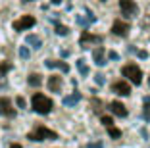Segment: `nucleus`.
<instances>
[{"label":"nucleus","instance_id":"obj_1","mask_svg":"<svg viewBox=\"0 0 150 148\" xmlns=\"http://www.w3.org/2000/svg\"><path fill=\"white\" fill-rule=\"evenodd\" d=\"M27 139L29 140H35V142H39V140H56L58 139V133L52 129H48V127L44 125H37L35 129L27 135Z\"/></svg>","mask_w":150,"mask_h":148},{"label":"nucleus","instance_id":"obj_2","mask_svg":"<svg viewBox=\"0 0 150 148\" xmlns=\"http://www.w3.org/2000/svg\"><path fill=\"white\" fill-rule=\"evenodd\" d=\"M31 108L35 110L37 113H40V115L50 113L52 112V100L46 98L44 94H40V92H37V94H33V98H31Z\"/></svg>","mask_w":150,"mask_h":148},{"label":"nucleus","instance_id":"obj_3","mask_svg":"<svg viewBox=\"0 0 150 148\" xmlns=\"http://www.w3.org/2000/svg\"><path fill=\"white\" fill-rule=\"evenodd\" d=\"M121 75L127 77L133 85H141L142 83V71L137 64H127L123 65V69H121Z\"/></svg>","mask_w":150,"mask_h":148},{"label":"nucleus","instance_id":"obj_4","mask_svg":"<svg viewBox=\"0 0 150 148\" xmlns=\"http://www.w3.org/2000/svg\"><path fill=\"white\" fill-rule=\"evenodd\" d=\"M119 10H121V16L127 19L137 18V13H139V8L133 0H119Z\"/></svg>","mask_w":150,"mask_h":148},{"label":"nucleus","instance_id":"obj_5","mask_svg":"<svg viewBox=\"0 0 150 148\" xmlns=\"http://www.w3.org/2000/svg\"><path fill=\"white\" fill-rule=\"evenodd\" d=\"M100 42H102V37L93 35V33H88V31H85L83 35H81V39H79L81 48H88V44H100Z\"/></svg>","mask_w":150,"mask_h":148},{"label":"nucleus","instance_id":"obj_6","mask_svg":"<svg viewBox=\"0 0 150 148\" xmlns=\"http://www.w3.org/2000/svg\"><path fill=\"white\" fill-rule=\"evenodd\" d=\"M33 25H35V18H33V16H21L19 19L13 21V29L16 31H27Z\"/></svg>","mask_w":150,"mask_h":148},{"label":"nucleus","instance_id":"obj_7","mask_svg":"<svg viewBox=\"0 0 150 148\" xmlns=\"http://www.w3.org/2000/svg\"><path fill=\"white\" fill-rule=\"evenodd\" d=\"M112 92L114 94H119V96H129L131 94V87H129L127 81H115L112 85Z\"/></svg>","mask_w":150,"mask_h":148},{"label":"nucleus","instance_id":"obj_8","mask_svg":"<svg viewBox=\"0 0 150 148\" xmlns=\"http://www.w3.org/2000/svg\"><path fill=\"white\" fill-rule=\"evenodd\" d=\"M0 113L4 118H13L16 115V110H13V104L10 98H0Z\"/></svg>","mask_w":150,"mask_h":148},{"label":"nucleus","instance_id":"obj_9","mask_svg":"<svg viewBox=\"0 0 150 148\" xmlns=\"http://www.w3.org/2000/svg\"><path fill=\"white\" fill-rule=\"evenodd\" d=\"M112 33L115 37H127L129 35V25L125 21H121V19H115L114 25H112Z\"/></svg>","mask_w":150,"mask_h":148},{"label":"nucleus","instance_id":"obj_10","mask_svg":"<svg viewBox=\"0 0 150 148\" xmlns=\"http://www.w3.org/2000/svg\"><path fill=\"white\" fill-rule=\"evenodd\" d=\"M46 87H48L50 92H60V89H62V77L60 75H50Z\"/></svg>","mask_w":150,"mask_h":148},{"label":"nucleus","instance_id":"obj_11","mask_svg":"<svg viewBox=\"0 0 150 148\" xmlns=\"http://www.w3.org/2000/svg\"><path fill=\"white\" fill-rule=\"evenodd\" d=\"M110 112L114 113V115H119V118H125V115H127V108H125L119 100L110 102Z\"/></svg>","mask_w":150,"mask_h":148},{"label":"nucleus","instance_id":"obj_12","mask_svg":"<svg viewBox=\"0 0 150 148\" xmlns=\"http://www.w3.org/2000/svg\"><path fill=\"white\" fill-rule=\"evenodd\" d=\"M93 60H94V64H96L98 67L106 65V58H104V48H102V46H96V48L93 50Z\"/></svg>","mask_w":150,"mask_h":148},{"label":"nucleus","instance_id":"obj_13","mask_svg":"<svg viewBox=\"0 0 150 148\" xmlns=\"http://www.w3.org/2000/svg\"><path fill=\"white\" fill-rule=\"evenodd\" d=\"M79 100H81V94L79 92H73V94H69V96H64V106H67V108H73L75 104H79Z\"/></svg>","mask_w":150,"mask_h":148},{"label":"nucleus","instance_id":"obj_14","mask_svg":"<svg viewBox=\"0 0 150 148\" xmlns=\"http://www.w3.org/2000/svg\"><path fill=\"white\" fill-rule=\"evenodd\" d=\"M25 42L29 44V46H33V48H40L42 46V40H40V37H37V35H27Z\"/></svg>","mask_w":150,"mask_h":148},{"label":"nucleus","instance_id":"obj_15","mask_svg":"<svg viewBox=\"0 0 150 148\" xmlns=\"http://www.w3.org/2000/svg\"><path fill=\"white\" fill-rule=\"evenodd\" d=\"M27 83H29V87H40L42 85V77L39 73H31L27 77Z\"/></svg>","mask_w":150,"mask_h":148},{"label":"nucleus","instance_id":"obj_16","mask_svg":"<svg viewBox=\"0 0 150 148\" xmlns=\"http://www.w3.org/2000/svg\"><path fill=\"white\" fill-rule=\"evenodd\" d=\"M75 19H77V23H79V25H88V23H94V21H96V18H94L91 12H88L87 18H83V16H77Z\"/></svg>","mask_w":150,"mask_h":148},{"label":"nucleus","instance_id":"obj_17","mask_svg":"<svg viewBox=\"0 0 150 148\" xmlns=\"http://www.w3.org/2000/svg\"><path fill=\"white\" fill-rule=\"evenodd\" d=\"M12 67H13L12 62H2V64H0V77H4V75L12 69Z\"/></svg>","mask_w":150,"mask_h":148},{"label":"nucleus","instance_id":"obj_18","mask_svg":"<svg viewBox=\"0 0 150 148\" xmlns=\"http://www.w3.org/2000/svg\"><path fill=\"white\" fill-rule=\"evenodd\" d=\"M77 67H79L81 75H88V67H87V64H85L83 58H79V60H77Z\"/></svg>","mask_w":150,"mask_h":148},{"label":"nucleus","instance_id":"obj_19","mask_svg":"<svg viewBox=\"0 0 150 148\" xmlns=\"http://www.w3.org/2000/svg\"><path fill=\"white\" fill-rule=\"evenodd\" d=\"M106 129H108V135H110L112 139H119V137H121V131H119V129H115L114 125L106 127Z\"/></svg>","mask_w":150,"mask_h":148},{"label":"nucleus","instance_id":"obj_20","mask_svg":"<svg viewBox=\"0 0 150 148\" xmlns=\"http://www.w3.org/2000/svg\"><path fill=\"white\" fill-rule=\"evenodd\" d=\"M67 33H69V29H67L66 25H60V23L56 25V35H60V37H66Z\"/></svg>","mask_w":150,"mask_h":148},{"label":"nucleus","instance_id":"obj_21","mask_svg":"<svg viewBox=\"0 0 150 148\" xmlns=\"http://www.w3.org/2000/svg\"><path fill=\"white\" fill-rule=\"evenodd\" d=\"M56 67L62 71V73H67V71H69V65H67L66 62H56Z\"/></svg>","mask_w":150,"mask_h":148},{"label":"nucleus","instance_id":"obj_22","mask_svg":"<svg viewBox=\"0 0 150 148\" xmlns=\"http://www.w3.org/2000/svg\"><path fill=\"white\" fill-rule=\"evenodd\" d=\"M19 58H21V60H29V48L27 46L19 48Z\"/></svg>","mask_w":150,"mask_h":148},{"label":"nucleus","instance_id":"obj_23","mask_svg":"<svg viewBox=\"0 0 150 148\" xmlns=\"http://www.w3.org/2000/svg\"><path fill=\"white\" fill-rule=\"evenodd\" d=\"M94 81H96V85H104V83H106V79H104V75H102V73L94 75Z\"/></svg>","mask_w":150,"mask_h":148},{"label":"nucleus","instance_id":"obj_24","mask_svg":"<svg viewBox=\"0 0 150 148\" xmlns=\"http://www.w3.org/2000/svg\"><path fill=\"white\" fill-rule=\"evenodd\" d=\"M112 123H114V121H112L110 115H102V125H104V127H110Z\"/></svg>","mask_w":150,"mask_h":148},{"label":"nucleus","instance_id":"obj_25","mask_svg":"<svg viewBox=\"0 0 150 148\" xmlns=\"http://www.w3.org/2000/svg\"><path fill=\"white\" fill-rule=\"evenodd\" d=\"M102 146H104V142H102V140H96V142H88L87 148H102Z\"/></svg>","mask_w":150,"mask_h":148},{"label":"nucleus","instance_id":"obj_26","mask_svg":"<svg viewBox=\"0 0 150 148\" xmlns=\"http://www.w3.org/2000/svg\"><path fill=\"white\" fill-rule=\"evenodd\" d=\"M93 106H94V112H100V106H102V102L100 100H96V98H94V100H93Z\"/></svg>","mask_w":150,"mask_h":148},{"label":"nucleus","instance_id":"obj_27","mask_svg":"<svg viewBox=\"0 0 150 148\" xmlns=\"http://www.w3.org/2000/svg\"><path fill=\"white\" fill-rule=\"evenodd\" d=\"M142 115H144L146 121H150V106H146V104H144V113H142Z\"/></svg>","mask_w":150,"mask_h":148},{"label":"nucleus","instance_id":"obj_28","mask_svg":"<svg viewBox=\"0 0 150 148\" xmlns=\"http://www.w3.org/2000/svg\"><path fill=\"white\" fill-rule=\"evenodd\" d=\"M16 104H18L19 108H25V100H23L21 96H18V98H16Z\"/></svg>","mask_w":150,"mask_h":148},{"label":"nucleus","instance_id":"obj_29","mask_svg":"<svg viewBox=\"0 0 150 148\" xmlns=\"http://www.w3.org/2000/svg\"><path fill=\"white\" fill-rule=\"evenodd\" d=\"M108 58H110V60H119L117 52H114V50H112V52H108Z\"/></svg>","mask_w":150,"mask_h":148},{"label":"nucleus","instance_id":"obj_30","mask_svg":"<svg viewBox=\"0 0 150 148\" xmlns=\"http://www.w3.org/2000/svg\"><path fill=\"white\" fill-rule=\"evenodd\" d=\"M44 65H46V67H56V62H54V60H46Z\"/></svg>","mask_w":150,"mask_h":148},{"label":"nucleus","instance_id":"obj_31","mask_svg":"<svg viewBox=\"0 0 150 148\" xmlns=\"http://www.w3.org/2000/svg\"><path fill=\"white\" fill-rule=\"evenodd\" d=\"M146 56H148V54H146V52H144V50H139V58H142V60H144V58H146Z\"/></svg>","mask_w":150,"mask_h":148},{"label":"nucleus","instance_id":"obj_32","mask_svg":"<svg viewBox=\"0 0 150 148\" xmlns=\"http://www.w3.org/2000/svg\"><path fill=\"white\" fill-rule=\"evenodd\" d=\"M144 104H146V106H150V96H146V98H144Z\"/></svg>","mask_w":150,"mask_h":148},{"label":"nucleus","instance_id":"obj_33","mask_svg":"<svg viewBox=\"0 0 150 148\" xmlns=\"http://www.w3.org/2000/svg\"><path fill=\"white\" fill-rule=\"evenodd\" d=\"M12 148H21V144H18V142H16V144H12Z\"/></svg>","mask_w":150,"mask_h":148},{"label":"nucleus","instance_id":"obj_34","mask_svg":"<svg viewBox=\"0 0 150 148\" xmlns=\"http://www.w3.org/2000/svg\"><path fill=\"white\" fill-rule=\"evenodd\" d=\"M52 4H62V0H52Z\"/></svg>","mask_w":150,"mask_h":148},{"label":"nucleus","instance_id":"obj_35","mask_svg":"<svg viewBox=\"0 0 150 148\" xmlns=\"http://www.w3.org/2000/svg\"><path fill=\"white\" fill-rule=\"evenodd\" d=\"M23 2H33V0H23Z\"/></svg>","mask_w":150,"mask_h":148},{"label":"nucleus","instance_id":"obj_36","mask_svg":"<svg viewBox=\"0 0 150 148\" xmlns=\"http://www.w3.org/2000/svg\"><path fill=\"white\" fill-rule=\"evenodd\" d=\"M148 16H150V6H148Z\"/></svg>","mask_w":150,"mask_h":148},{"label":"nucleus","instance_id":"obj_37","mask_svg":"<svg viewBox=\"0 0 150 148\" xmlns=\"http://www.w3.org/2000/svg\"><path fill=\"white\" fill-rule=\"evenodd\" d=\"M100 2H106V0H100Z\"/></svg>","mask_w":150,"mask_h":148}]
</instances>
